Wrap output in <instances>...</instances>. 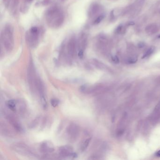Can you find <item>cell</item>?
Here are the masks:
<instances>
[{
    "mask_svg": "<svg viewBox=\"0 0 160 160\" xmlns=\"http://www.w3.org/2000/svg\"><path fill=\"white\" fill-rule=\"evenodd\" d=\"M37 78L34 64L32 59L30 60L29 66L27 70V79L30 87L32 90L36 88V82Z\"/></svg>",
    "mask_w": 160,
    "mask_h": 160,
    "instance_id": "obj_6",
    "label": "cell"
},
{
    "mask_svg": "<svg viewBox=\"0 0 160 160\" xmlns=\"http://www.w3.org/2000/svg\"><path fill=\"white\" fill-rule=\"evenodd\" d=\"M111 59L113 62L115 63H119V59L117 56H114L111 57Z\"/></svg>",
    "mask_w": 160,
    "mask_h": 160,
    "instance_id": "obj_25",
    "label": "cell"
},
{
    "mask_svg": "<svg viewBox=\"0 0 160 160\" xmlns=\"http://www.w3.org/2000/svg\"><path fill=\"white\" fill-rule=\"evenodd\" d=\"M101 10V7L99 4L94 3L91 4L88 11V16L89 18L95 17L97 14L99 13Z\"/></svg>",
    "mask_w": 160,
    "mask_h": 160,
    "instance_id": "obj_11",
    "label": "cell"
},
{
    "mask_svg": "<svg viewBox=\"0 0 160 160\" xmlns=\"http://www.w3.org/2000/svg\"><path fill=\"white\" fill-rule=\"evenodd\" d=\"M59 100L57 99H52L51 100V104L53 107L56 108V107L58 106L59 104Z\"/></svg>",
    "mask_w": 160,
    "mask_h": 160,
    "instance_id": "obj_23",
    "label": "cell"
},
{
    "mask_svg": "<svg viewBox=\"0 0 160 160\" xmlns=\"http://www.w3.org/2000/svg\"><path fill=\"white\" fill-rule=\"evenodd\" d=\"M66 133L68 140L70 142H74L76 140L79 135L80 128L78 125L72 123L68 126L66 129Z\"/></svg>",
    "mask_w": 160,
    "mask_h": 160,
    "instance_id": "obj_7",
    "label": "cell"
},
{
    "mask_svg": "<svg viewBox=\"0 0 160 160\" xmlns=\"http://www.w3.org/2000/svg\"><path fill=\"white\" fill-rule=\"evenodd\" d=\"M105 17V14L102 13L100 14L99 15L96 16L95 18V20L93 21L92 24L93 25H97L99 24L102 22V21L103 20Z\"/></svg>",
    "mask_w": 160,
    "mask_h": 160,
    "instance_id": "obj_18",
    "label": "cell"
},
{
    "mask_svg": "<svg viewBox=\"0 0 160 160\" xmlns=\"http://www.w3.org/2000/svg\"><path fill=\"white\" fill-rule=\"evenodd\" d=\"M18 101L15 100H9L6 102V105L8 108L14 112H16L18 107Z\"/></svg>",
    "mask_w": 160,
    "mask_h": 160,
    "instance_id": "obj_14",
    "label": "cell"
},
{
    "mask_svg": "<svg viewBox=\"0 0 160 160\" xmlns=\"http://www.w3.org/2000/svg\"><path fill=\"white\" fill-rule=\"evenodd\" d=\"M137 57L136 56H133V57H131L129 58L128 59V63L130 64H133L137 62Z\"/></svg>",
    "mask_w": 160,
    "mask_h": 160,
    "instance_id": "obj_22",
    "label": "cell"
},
{
    "mask_svg": "<svg viewBox=\"0 0 160 160\" xmlns=\"http://www.w3.org/2000/svg\"><path fill=\"white\" fill-rule=\"evenodd\" d=\"M91 138H88L87 139H86L83 143L82 144L81 146V150L82 152H84L85 151L86 148H87L88 145L89 144V143L90 142Z\"/></svg>",
    "mask_w": 160,
    "mask_h": 160,
    "instance_id": "obj_20",
    "label": "cell"
},
{
    "mask_svg": "<svg viewBox=\"0 0 160 160\" xmlns=\"http://www.w3.org/2000/svg\"><path fill=\"white\" fill-rule=\"evenodd\" d=\"M92 63L95 66H96V67L101 70H108V68L107 66L99 60H97V59H93L92 60Z\"/></svg>",
    "mask_w": 160,
    "mask_h": 160,
    "instance_id": "obj_16",
    "label": "cell"
},
{
    "mask_svg": "<svg viewBox=\"0 0 160 160\" xmlns=\"http://www.w3.org/2000/svg\"><path fill=\"white\" fill-rule=\"evenodd\" d=\"M159 27L156 24L152 23L147 25L145 28V32L149 35H152L158 32Z\"/></svg>",
    "mask_w": 160,
    "mask_h": 160,
    "instance_id": "obj_13",
    "label": "cell"
},
{
    "mask_svg": "<svg viewBox=\"0 0 160 160\" xmlns=\"http://www.w3.org/2000/svg\"><path fill=\"white\" fill-rule=\"evenodd\" d=\"M59 156L63 158L68 157L75 158L77 156V155L73 153V150L72 147L70 146H63L59 148Z\"/></svg>",
    "mask_w": 160,
    "mask_h": 160,
    "instance_id": "obj_8",
    "label": "cell"
},
{
    "mask_svg": "<svg viewBox=\"0 0 160 160\" xmlns=\"http://www.w3.org/2000/svg\"><path fill=\"white\" fill-rule=\"evenodd\" d=\"M160 110V101L156 105V107L155 108V110L154 111L156 112H157L159 111Z\"/></svg>",
    "mask_w": 160,
    "mask_h": 160,
    "instance_id": "obj_26",
    "label": "cell"
},
{
    "mask_svg": "<svg viewBox=\"0 0 160 160\" xmlns=\"http://www.w3.org/2000/svg\"><path fill=\"white\" fill-rule=\"evenodd\" d=\"M7 120L9 122V124L12 125L14 128L16 130V131L19 133L23 132V129L19 123L18 121L12 115H7L6 117Z\"/></svg>",
    "mask_w": 160,
    "mask_h": 160,
    "instance_id": "obj_10",
    "label": "cell"
},
{
    "mask_svg": "<svg viewBox=\"0 0 160 160\" xmlns=\"http://www.w3.org/2000/svg\"><path fill=\"white\" fill-rule=\"evenodd\" d=\"M32 0H23L21 5L20 11L22 13H26L29 9L30 5L31 4Z\"/></svg>",
    "mask_w": 160,
    "mask_h": 160,
    "instance_id": "obj_15",
    "label": "cell"
},
{
    "mask_svg": "<svg viewBox=\"0 0 160 160\" xmlns=\"http://www.w3.org/2000/svg\"><path fill=\"white\" fill-rule=\"evenodd\" d=\"M47 25L52 29H57L63 25L65 16L62 9L57 6H53L47 9L45 14Z\"/></svg>",
    "mask_w": 160,
    "mask_h": 160,
    "instance_id": "obj_1",
    "label": "cell"
},
{
    "mask_svg": "<svg viewBox=\"0 0 160 160\" xmlns=\"http://www.w3.org/2000/svg\"><path fill=\"white\" fill-rule=\"evenodd\" d=\"M78 50L79 51H83L85 52L87 44V36L84 33H81L79 35V39L77 40Z\"/></svg>",
    "mask_w": 160,
    "mask_h": 160,
    "instance_id": "obj_9",
    "label": "cell"
},
{
    "mask_svg": "<svg viewBox=\"0 0 160 160\" xmlns=\"http://www.w3.org/2000/svg\"><path fill=\"white\" fill-rule=\"evenodd\" d=\"M123 25H119L115 30L114 32L115 34H121L123 31Z\"/></svg>",
    "mask_w": 160,
    "mask_h": 160,
    "instance_id": "obj_21",
    "label": "cell"
},
{
    "mask_svg": "<svg viewBox=\"0 0 160 160\" xmlns=\"http://www.w3.org/2000/svg\"><path fill=\"white\" fill-rule=\"evenodd\" d=\"M156 156L158 157H160V150L158 151L157 152H156Z\"/></svg>",
    "mask_w": 160,
    "mask_h": 160,
    "instance_id": "obj_28",
    "label": "cell"
},
{
    "mask_svg": "<svg viewBox=\"0 0 160 160\" xmlns=\"http://www.w3.org/2000/svg\"><path fill=\"white\" fill-rule=\"evenodd\" d=\"M137 46L140 48H142L144 47L145 46V43L142 42H140V43H138Z\"/></svg>",
    "mask_w": 160,
    "mask_h": 160,
    "instance_id": "obj_27",
    "label": "cell"
},
{
    "mask_svg": "<svg viewBox=\"0 0 160 160\" xmlns=\"http://www.w3.org/2000/svg\"><path fill=\"white\" fill-rule=\"evenodd\" d=\"M158 38H160V34L158 36Z\"/></svg>",
    "mask_w": 160,
    "mask_h": 160,
    "instance_id": "obj_29",
    "label": "cell"
},
{
    "mask_svg": "<svg viewBox=\"0 0 160 160\" xmlns=\"http://www.w3.org/2000/svg\"><path fill=\"white\" fill-rule=\"evenodd\" d=\"M123 13V11L119 9H113L112 11H111V20H115L117 19L118 16H119Z\"/></svg>",
    "mask_w": 160,
    "mask_h": 160,
    "instance_id": "obj_17",
    "label": "cell"
},
{
    "mask_svg": "<svg viewBox=\"0 0 160 160\" xmlns=\"http://www.w3.org/2000/svg\"><path fill=\"white\" fill-rule=\"evenodd\" d=\"M64 44L68 57L70 58H74L76 56L78 50V43L76 37L72 36Z\"/></svg>",
    "mask_w": 160,
    "mask_h": 160,
    "instance_id": "obj_5",
    "label": "cell"
},
{
    "mask_svg": "<svg viewBox=\"0 0 160 160\" xmlns=\"http://www.w3.org/2000/svg\"><path fill=\"white\" fill-rule=\"evenodd\" d=\"M12 148L17 153L20 154L22 156L33 158L37 156L36 153H34L32 149L24 143H18L15 144L12 146Z\"/></svg>",
    "mask_w": 160,
    "mask_h": 160,
    "instance_id": "obj_4",
    "label": "cell"
},
{
    "mask_svg": "<svg viewBox=\"0 0 160 160\" xmlns=\"http://www.w3.org/2000/svg\"><path fill=\"white\" fill-rule=\"evenodd\" d=\"M156 48L154 46H151L147 50L146 52L144 54L142 57V58H146L150 57L152 54H153V52L155 51Z\"/></svg>",
    "mask_w": 160,
    "mask_h": 160,
    "instance_id": "obj_19",
    "label": "cell"
},
{
    "mask_svg": "<svg viewBox=\"0 0 160 160\" xmlns=\"http://www.w3.org/2000/svg\"><path fill=\"white\" fill-rule=\"evenodd\" d=\"M13 32V28L9 24L5 25L1 32V42L7 52H11L14 47Z\"/></svg>",
    "mask_w": 160,
    "mask_h": 160,
    "instance_id": "obj_2",
    "label": "cell"
},
{
    "mask_svg": "<svg viewBox=\"0 0 160 160\" xmlns=\"http://www.w3.org/2000/svg\"><path fill=\"white\" fill-rule=\"evenodd\" d=\"M40 150L44 153H51L54 152V147L51 142L45 141L41 144Z\"/></svg>",
    "mask_w": 160,
    "mask_h": 160,
    "instance_id": "obj_12",
    "label": "cell"
},
{
    "mask_svg": "<svg viewBox=\"0 0 160 160\" xmlns=\"http://www.w3.org/2000/svg\"><path fill=\"white\" fill-rule=\"evenodd\" d=\"M12 0H3V4L6 8H8L10 6Z\"/></svg>",
    "mask_w": 160,
    "mask_h": 160,
    "instance_id": "obj_24",
    "label": "cell"
},
{
    "mask_svg": "<svg viewBox=\"0 0 160 160\" xmlns=\"http://www.w3.org/2000/svg\"><path fill=\"white\" fill-rule=\"evenodd\" d=\"M40 35V30L38 27H32L25 34V40L26 43L30 47H35L38 45Z\"/></svg>",
    "mask_w": 160,
    "mask_h": 160,
    "instance_id": "obj_3",
    "label": "cell"
}]
</instances>
